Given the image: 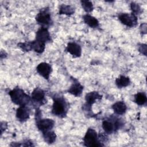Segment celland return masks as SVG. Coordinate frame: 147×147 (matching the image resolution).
I'll return each mask as SVG.
<instances>
[{"label": "cell", "instance_id": "cell-11", "mask_svg": "<svg viewBox=\"0 0 147 147\" xmlns=\"http://www.w3.org/2000/svg\"><path fill=\"white\" fill-rule=\"evenodd\" d=\"M72 80V84L70 87L68 89L67 92L75 97H80L82 94L84 87L80 84V83L74 77H71Z\"/></svg>", "mask_w": 147, "mask_h": 147}, {"label": "cell", "instance_id": "cell-19", "mask_svg": "<svg viewBox=\"0 0 147 147\" xmlns=\"http://www.w3.org/2000/svg\"><path fill=\"white\" fill-rule=\"evenodd\" d=\"M75 13V8L70 5L66 4H61L59 6V14L60 15H66V16H71Z\"/></svg>", "mask_w": 147, "mask_h": 147}, {"label": "cell", "instance_id": "cell-1", "mask_svg": "<svg viewBox=\"0 0 147 147\" xmlns=\"http://www.w3.org/2000/svg\"><path fill=\"white\" fill-rule=\"evenodd\" d=\"M53 104L51 113L53 115L60 118H65L69 109V103L63 95L55 94L52 96Z\"/></svg>", "mask_w": 147, "mask_h": 147}, {"label": "cell", "instance_id": "cell-25", "mask_svg": "<svg viewBox=\"0 0 147 147\" xmlns=\"http://www.w3.org/2000/svg\"><path fill=\"white\" fill-rule=\"evenodd\" d=\"M138 49L140 53L142 54L144 56H146L147 55V45L146 44L139 43L138 44Z\"/></svg>", "mask_w": 147, "mask_h": 147}, {"label": "cell", "instance_id": "cell-28", "mask_svg": "<svg viewBox=\"0 0 147 147\" xmlns=\"http://www.w3.org/2000/svg\"><path fill=\"white\" fill-rule=\"evenodd\" d=\"M7 128V123L5 121H2L1 122V127H0V130H1V134L2 135L6 130V129Z\"/></svg>", "mask_w": 147, "mask_h": 147}, {"label": "cell", "instance_id": "cell-23", "mask_svg": "<svg viewBox=\"0 0 147 147\" xmlns=\"http://www.w3.org/2000/svg\"><path fill=\"white\" fill-rule=\"evenodd\" d=\"M130 7L131 10V13L134 15H136V16L140 14L142 12V10L140 5L136 2H131L130 4Z\"/></svg>", "mask_w": 147, "mask_h": 147}, {"label": "cell", "instance_id": "cell-3", "mask_svg": "<svg viewBox=\"0 0 147 147\" xmlns=\"http://www.w3.org/2000/svg\"><path fill=\"white\" fill-rule=\"evenodd\" d=\"M102 98V95L98 91H93L87 93L85 95V103L82 106V110L85 115L88 117H95V114L92 111V106L96 102L97 100H100Z\"/></svg>", "mask_w": 147, "mask_h": 147}, {"label": "cell", "instance_id": "cell-15", "mask_svg": "<svg viewBox=\"0 0 147 147\" xmlns=\"http://www.w3.org/2000/svg\"><path fill=\"white\" fill-rule=\"evenodd\" d=\"M111 109L115 114L117 115H122L126 113L127 110V106L124 102L118 101L114 103L111 106Z\"/></svg>", "mask_w": 147, "mask_h": 147}, {"label": "cell", "instance_id": "cell-6", "mask_svg": "<svg viewBox=\"0 0 147 147\" xmlns=\"http://www.w3.org/2000/svg\"><path fill=\"white\" fill-rule=\"evenodd\" d=\"M83 145L87 147L103 146L99 140L98 133L93 128H88L83 138Z\"/></svg>", "mask_w": 147, "mask_h": 147}, {"label": "cell", "instance_id": "cell-17", "mask_svg": "<svg viewBox=\"0 0 147 147\" xmlns=\"http://www.w3.org/2000/svg\"><path fill=\"white\" fill-rule=\"evenodd\" d=\"M32 51H34L35 52L41 54L42 53L45 49V43L40 41L34 39L33 41H30Z\"/></svg>", "mask_w": 147, "mask_h": 147}, {"label": "cell", "instance_id": "cell-29", "mask_svg": "<svg viewBox=\"0 0 147 147\" xmlns=\"http://www.w3.org/2000/svg\"><path fill=\"white\" fill-rule=\"evenodd\" d=\"M7 56V53L5 51H3V50L1 51V59H2L3 58H6Z\"/></svg>", "mask_w": 147, "mask_h": 147}, {"label": "cell", "instance_id": "cell-26", "mask_svg": "<svg viewBox=\"0 0 147 147\" xmlns=\"http://www.w3.org/2000/svg\"><path fill=\"white\" fill-rule=\"evenodd\" d=\"M21 145L23 146H34V144L33 141L28 139L24 140L23 142H21Z\"/></svg>", "mask_w": 147, "mask_h": 147}, {"label": "cell", "instance_id": "cell-9", "mask_svg": "<svg viewBox=\"0 0 147 147\" xmlns=\"http://www.w3.org/2000/svg\"><path fill=\"white\" fill-rule=\"evenodd\" d=\"M118 18L123 25L129 28L136 27L138 23L137 16H136L132 13H119L118 15Z\"/></svg>", "mask_w": 147, "mask_h": 147}, {"label": "cell", "instance_id": "cell-16", "mask_svg": "<svg viewBox=\"0 0 147 147\" xmlns=\"http://www.w3.org/2000/svg\"><path fill=\"white\" fill-rule=\"evenodd\" d=\"M84 22L91 28H98L99 26V22L95 17L86 14L82 17Z\"/></svg>", "mask_w": 147, "mask_h": 147}, {"label": "cell", "instance_id": "cell-24", "mask_svg": "<svg viewBox=\"0 0 147 147\" xmlns=\"http://www.w3.org/2000/svg\"><path fill=\"white\" fill-rule=\"evenodd\" d=\"M17 46L24 52H28L32 51L30 41H27L24 42H20L17 44Z\"/></svg>", "mask_w": 147, "mask_h": 147}, {"label": "cell", "instance_id": "cell-5", "mask_svg": "<svg viewBox=\"0 0 147 147\" xmlns=\"http://www.w3.org/2000/svg\"><path fill=\"white\" fill-rule=\"evenodd\" d=\"M40 108L35 109V122L38 130L41 133L52 130L55 126V121L51 118H42Z\"/></svg>", "mask_w": 147, "mask_h": 147}, {"label": "cell", "instance_id": "cell-10", "mask_svg": "<svg viewBox=\"0 0 147 147\" xmlns=\"http://www.w3.org/2000/svg\"><path fill=\"white\" fill-rule=\"evenodd\" d=\"M37 72L45 79L48 80L50 75L52 72V68L51 64L46 62H41L36 67Z\"/></svg>", "mask_w": 147, "mask_h": 147}, {"label": "cell", "instance_id": "cell-8", "mask_svg": "<svg viewBox=\"0 0 147 147\" xmlns=\"http://www.w3.org/2000/svg\"><path fill=\"white\" fill-rule=\"evenodd\" d=\"M30 98L32 103L34 109L40 108L41 106L47 102L45 91L38 87H36L33 89Z\"/></svg>", "mask_w": 147, "mask_h": 147}, {"label": "cell", "instance_id": "cell-18", "mask_svg": "<svg viewBox=\"0 0 147 147\" xmlns=\"http://www.w3.org/2000/svg\"><path fill=\"white\" fill-rule=\"evenodd\" d=\"M131 82L129 77L124 75H119L115 80V83L118 88L126 87L130 85Z\"/></svg>", "mask_w": 147, "mask_h": 147}, {"label": "cell", "instance_id": "cell-4", "mask_svg": "<svg viewBox=\"0 0 147 147\" xmlns=\"http://www.w3.org/2000/svg\"><path fill=\"white\" fill-rule=\"evenodd\" d=\"M11 102L19 106L28 105L31 101L30 96L21 88L16 87L8 92Z\"/></svg>", "mask_w": 147, "mask_h": 147}, {"label": "cell", "instance_id": "cell-27", "mask_svg": "<svg viewBox=\"0 0 147 147\" xmlns=\"http://www.w3.org/2000/svg\"><path fill=\"white\" fill-rule=\"evenodd\" d=\"M140 30L141 34H146L147 32V25L146 23H142L140 25Z\"/></svg>", "mask_w": 147, "mask_h": 147}, {"label": "cell", "instance_id": "cell-13", "mask_svg": "<svg viewBox=\"0 0 147 147\" xmlns=\"http://www.w3.org/2000/svg\"><path fill=\"white\" fill-rule=\"evenodd\" d=\"M35 39L45 44L52 41L51 34L48 31V29L44 27H40L37 30Z\"/></svg>", "mask_w": 147, "mask_h": 147}, {"label": "cell", "instance_id": "cell-12", "mask_svg": "<svg viewBox=\"0 0 147 147\" xmlns=\"http://www.w3.org/2000/svg\"><path fill=\"white\" fill-rule=\"evenodd\" d=\"M30 109L28 105H24L19 106L16 113V117L18 121L20 122H26L30 117Z\"/></svg>", "mask_w": 147, "mask_h": 147}, {"label": "cell", "instance_id": "cell-22", "mask_svg": "<svg viewBox=\"0 0 147 147\" xmlns=\"http://www.w3.org/2000/svg\"><path fill=\"white\" fill-rule=\"evenodd\" d=\"M81 5L83 10L87 14L91 13L94 9V6L92 2L88 0H82L80 1Z\"/></svg>", "mask_w": 147, "mask_h": 147}, {"label": "cell", "instance_id": "cell-2", "mask_svg": "<svg viewBox=\"0 0 147 147\" xmlns=\"http://www.w3.org/2000/svg\"><path fill=\"white\" fill-rule=\"evenodd\" d=\"M124 126L123 119L115 115H111L102 121V127L107 134L117 132Z\"/></svg>", "mask_w": 147, "mask_h": 147}, {"label": "cell", "instance_id": "cell-20", "mask_svg": "<svg viewBox=\"0 0 147 147\" xmlns=\"http://www.w3.org/2000/svg\"><path fill=\"white\" fill-rule=\"evenodd\" d=\"M42 136L44 141L48 144H53L56 141L57 138V136L53 130L42 133Z\"/></svg>", "mask_w": 147, "mask_h": 147}, {"label": "cell", "instance_id": "cell-14", "mask_svg": "<svg viewBox=\"0 0 147 147\" xmlns=\"http://www.w3.org/2000/svg\"><path fill=\"white\" fill-rule=\"evenodd\" d=\"M65 51L70 53L73 57H80L82 55V47L75 42H69L67 44Z\"/></svg>", "mask_w": 147, "mask_h": 147}, {"label": "cell", "instance_id": "cell-21", "mask_svg": "<svg viewBox=\"0 0 147 147\" xmlns=\"http://www.w3.org/2000/svg\"><path fill=\"white\" fill-rule=\"evenodd\" d=\"M134 102L138 106H144L147 102V96L144 92H138L134 95Z\"/></svg>", "mask_w": 147, "mask_h": 147}, {"label": "cell", "instance_id": "cell-7", "mask_svg": "<svg viewBox=\"0 0 147 147\" xmlns=\"http://www.w3.org/2000/svg\"><path fill=\"white\" fill-rule=\"evenodd\" d=\"M36 22L40 25V27H44L48 29L53 25V21L51 17V12L48 7H44L40 10L35 17Z\"/></svg>", "mask_w": 147, "mask_h": 147}]
</instances>
